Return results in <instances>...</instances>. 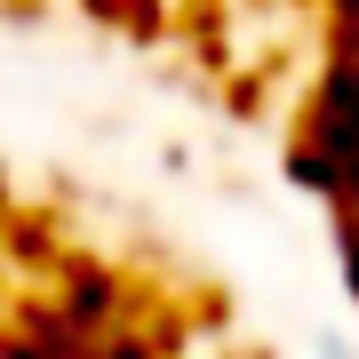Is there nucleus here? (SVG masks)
<instances>
[{"label": "nucleus", "mask_w": 359, "mask_h": 359, "mask_svg": "<svg viewBox=\"0 0 359 359\" xmlns=\"http://www.w3.org/2000/svg\"><path fill=\"white\" fill-rule=\"evenodd\" d=\"M327 65H359V0H327Z\"/></svg>", "instance_id": "obj_1"}, {"label": "nucleus", "mask_w": 359, "mask_h": 359, "mask_svg": "<svg viewBox=\"0 0 359 359\" xmlns=\"http://www.w3.org/2000/svg\"><path fill=\"white\" fill-rule=\"evenodd\" d=\"M320 359H359V351L351 344H320Z\"/></svg>", "instance_id": "obj_2"}]
</instances>
